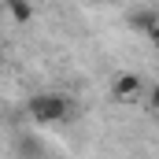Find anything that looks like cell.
I'll return each instance as SVG.
<instances>
[{"mask_svg":"<svg viewBox=\"0 0 159 159\" xmlns=\"http://www.w3.org/2000/svg\"><path fill=\"white\" fill-rule=\"evenodd\" d=\"M26 115L37 122V126H56V122L70 119V100L59 96V93H34L26 100Z\"/></svg>","mask_w":159,"mask_h":159,"instance_id":"cell-1","label":"cell"},{"mask_svg":"<svg viewBox=\"0 0 159 159\" xmlns=\"http://www.w3.org/2000/svg\"><path fill=\"white\" fill-rule=\"evenodd\" d=\"M111 93H115V100H137L144 93V81L137 78V74H119L115 85H111Z\"/></svg>","mask_w":159,"mask_h":159,"instance_id":"cell-2","label":"cell"},{"mask_svg":"<svg viewBox=\"0 0 159 159\" xmlns=\"http://www.w3.org/2000/svg\"><path fill=\"white\" fill-rule=\"evenodd\" d=\"M156 22H159V15H156V11H148V7H141V11L129 15V30H137V34H152Z\"/></svg>","mask_w":159,"mask_h":159,"instance_id":"cell-3","label":"cell"},{"mask_svg":"<svg viewBox=\"0 0 159 159\" xmlns=\"http://www.w3.org/2000/svg\"><path fill=\"white\" fill-rule=\"evenodd\" d=\"M4 7H7V15H11L19 26H26V22L34 19V7H30V0H7Z\"/></svg>","mask_w":159,"mask_h":159,"instance_id":"cell-4","label":"cell"},{"mask_svg":"<svg viewBox=\"0 0 159 159\" xmlns=\"http://www.w3.org/2000/svg\"><path fill=\"white\" fill-rule=\"evenodd\" d=\"M148 104H152V107H159V85H152V89H148Z\"/></svg>","mask_w":159,"mask_h":159,"instance_id":"cell-5","label":"cell"},{"mask_svg":"<svg viewBox=\"0 0 159 159\" xmlns=\"http://www.w3.org/2000/svg\"><path fill=\"white\" fill-rule=\"evenodd\" d=\"M148 37H152V44H156V48H159V22H156V26H152V34H148Z\"/></svg>","mask_w":159,"mask_h":159,"instance_id":"cell-6","label":"cell"},{"mask_svg":"<svg viewBox=\"0 0 159 159\" xmlns=\"http://www.w3.org/2000/svg\"><path fill=\"white\" fill-rule=\"evenodd\" d=\"M89 4H111V0H89Z\"/></svg>","mask_w":159,"mask_h":159,"instance_id":"cell-7","label":"cell"},{"mask_svg":"<svg viewBox=\"0 0 159 159\" xmlns=\"http://www.w3.org/2000/svg\"><path fill=\"white\" fill-rule=\"evenodd\" d=\"M41 159H48V156H41Z\"/></svg>","mask_w":159,"mask_h":159,"instance_id":"cell-8","label":"cell"}]
</instances>
